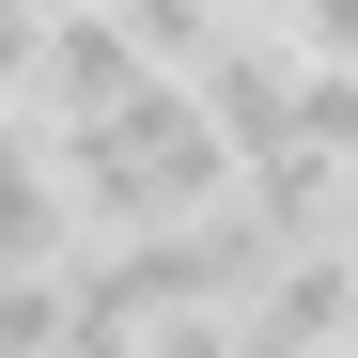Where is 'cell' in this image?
Returning <instances> with one entry per match:
<instances>
[{
    "instance_id": "6da1fadb",
    "label": "cell",
    "mask_w": 358,
    "mask_h": 358,
    "mask_svg": "<svg viewBox=\"0 0 358 358\" xmlns=\"http://www.w3.org/2000/svg\"><path fill=\"white\" fill-rule=\"evenodd\" d=\"M63 171H78V218L94 234H171V218H218L250 156L218 141V109L187 78H156V94L109 109V125H63Z\"/></svg>"
},
{
    "instance_id": "7a4b0ae2",
    "label": "cell",
    "mask_w": 358,
    "mask_h": 358,
    "mask_svg": "<svg viewBox=\"0 0 358 358\" xmlns=\"http://www.w3.org/2000/svg\"><path fill=\"white\" fill-rule=\"evenodd\" d=\"M171 63L141 47V16L125 0H47V63H31V109L47 125H109L125 94H156Z\"/></svg>"
},
{
    "instance_id": "3957f363",
    "label": "cell",
    "mask_w": 358,
    "mask_h": 358,
    "mask_svg": "<svg viewBox=\"0 0 358 358\" xmlns=\"http://www.w3.org/2000/svg\"><path fill=\"white\" fill-rule=\"evenodd\" d=\"M187 94L218 109V141H234V156H280V141H296V94H312V47L265 31V16H234L203 63H187Z\"/></svg>"
},
{
    "instance_id": "277c9868",
    "label": "cell",
    "mask_w": 358,
    "mask_h": 358,
    "mask_svg": "<svg viewBox=\"0 0 358 358\" xmlns=\"http://www.w3.org/2000/svg\"><path fill=\"white\" fill-rule=\"evenodd\" d=\"M78 327V265H0V358H63Z\"/></svg>"
},
{
    "instance_id": "5b68a950",
    "label": "cell",
    "mask_w": 358,
    "mask_h": 358,
    "mask_svg": "<svg viewBox=\"0 0 358 358\" xmlns=\"http://www.w3.org/2000/svg\"><path fill=\"white\" fill-rule=\"evenodd\" d=\"M125 16H141V47H156V63H171V78H187V63H203V47L234 31V0H125Z\"/></svg>"
},
{
    "instance_id": "8992f818",
    "label": "cell",
    "mask_w": 358,
    "mask_h": 358,
    "mask_svg": "<svg viewBox=\"0 0 358 358\" xmlns=\"http://www.w3.org/2000/svg\"><path fill=\"white\" fill-rule=\"evenodd\" d=\"M234 343H250V312H234V296H187V312L141 327V358H234Z\"/></svg>"
},
{
    "instance_id": "52a82bcc",
    "label": "cell",
    "mask_w": 358,
    "mask_h": 358,
    "mask_svg": "<svg viewBox=\"0 0 358 358\" xmlns=\"http://www.w3.org/2000/svg\"><path fill=\"white\" fill-rule=\"evenodd\" d=\"M296 141L358 156V63H327V47H312V94H296Z\"/></svg>"
},
{
    "instance_id": "ba28073f",
    "label": "cell",
    "mask_w": 358,
    "mask_h": 358,
    "mask_svg": "<svg viewBox=\"0 0 358 358\" xmlns=\"http://www.w3.org/2000/svg\"><path fill=\"white\" fill-rule=\"evenodd\" d=\"M296 47H327V63H358V0H296Z\"/></svg>"
},
{
    "instance_id": "9c48e42d",
    "label": "cell",
    "mask_w": 358,
    "mask_h": 358,
    "mask_svg": "<svg viewBox=\"0 0 358 358\" xmlns=\"http://www.w3.org/2000/svg\"><path fill=\"white\" fill-rule=\"evenodd\" d=\"M234 16H265V31H296V0H234Z\"/></svg>"
}]
</instances>
